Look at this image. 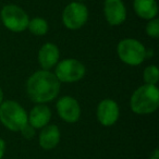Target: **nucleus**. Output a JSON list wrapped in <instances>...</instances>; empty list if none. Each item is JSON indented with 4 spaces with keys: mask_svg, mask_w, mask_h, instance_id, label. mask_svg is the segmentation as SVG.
<instances>
[{
    "mask_svg": "<svg viewBox=\"0 0 159 159\" xmlns=\"http://www.w3.org/2000/svg\"><path fill=\"white\" fill-rule=\"evenodd\" d=\"M144 81L146 84L149 85H156L159 80V71L156 66H148L144 70Z\"/></svg>",
    "mask_w": 159,
    "mask_h": 159,
    "instance_id": "nucleus-16",
    "label": "nucleus"
},
{
    "mask_svg": "<svg viewBox=\"0 0 159 159\" xmlns=\"http://www.w3.org/2000/svg\"><path fill=\"white\" fill-rule=\"evenodd\" d=\"M149 159H159V152L158 149H154V152H152V155H150Z\"/></svg>",
    "mask_w": 159,
    "mask_h": 159,
    "instance_id": "nucleus-20",
    "label": "nucleus"
},
{
    "mask_svg": "<svg viewBox=\"0 0 159 159\" xmlns=\"http://www.w3.org/2000/svg\"><path fill=\"white\" fill-rule=\"evenodd\" d=\"M77 1H81V0H77Z\"/></svg>",
    "mask_w": 159,
    "mask_h": 159,
    "instance_id": "nucleus-22",
    "label": "nucleus"
},
{
    "mask_svg": "<svg viewBox=\"0 0 159 159\" xmlns=\"http://www.w3.org/2000/svg\"><path fill=\"white\" fill-rule=\"evenodd\" d=\"M119 106L112 99H104L97 107V119L104 126H111L119 119Z\"/></svg>",
    "mask_w": 159,
    "mask_h": 159,
    "instance_id": "nucleus-10",
    "label": "nucleus"
},
{
    "mask_svg": "<svg viewBox=\"0 0 159 159\" xmlns=\"http://www.w3.org/2000/svg\"><path fill=\"white\" fill-rule=\"evenodd\" d=\"M6 150V143L2 139H0V159H2Z\"/></svg>",
    "mask_w": 159,
    "mask_h": 159,
    "instance_id": "nucleus-19",
    "label": "nucleus"
},
{
    "mask_svg": "<svg viewBox=\"0 0 159 159\" xmlns=\"http://www.w3.org/2000/svg\"><path fill=\"white\" fill-rule=\"evenodd\" d=\"M27 29L36 36H43L48 32V23L43 18H34L29 21Z\"/></svg>",
    "mask_w": 159,
    "mask_h": 159,
    "instance_id": "nucleus-15",
    "label": "nucleus"
},
{
    "mask_svg": "<svg viewBox=\"0 0 159 159\" xmlns=\"http://www.w3.org/2000/svg\"><path fill=\"white\" fill-rule=\"evenodd\" d=\"M146 33L152 38L159 37V21L158 19H152L146 25Z\"/></svg>",
    "mask_w": 159,
    "mask_h": 159,
    "instance_id": "nucleus-17",
    "label": "nucleus"
},
{
    "mask_svg": "<svg viewBox=\"0 0 159 159\" xmlns=\"http://www.w3.org/2000/svg\"><path fill=\"white\" fill-rule=\"evenodd\" d=\"M20 132L22 133V135L25 137V139H33L34 135H35V129H34L33 126H32L31 124L27 122V123L25 124V125L23 126L22 129H21Z\"/></svg>",
    "mask_w": 159,
    "mask_h": 159,
    "instance_id": "nucleus-18",
    "label": "nucleus"
},
{
    "mask_svg": "<svg viewBox=\"0 0 159 159\" xmlns=\"http://www.w3.org/2000/svg\"><path fill=\"white\" fill-rule=\"evenodd\" d=\"M104 13L107 22L117 26L125 21L126 9L122 0H105Z\"/></svg>",
    "mask_w": 159,
    "mask_h": 159,
    "instance_id": "nucleus-9",
    "label": "nucleus"
},
{
    "mask_svg": "<svg viewBox=\"0 0 159 159\" xmlns=\"http://www.w3.org/2000/svg\"><path fill=\"white\" fill-rule=\"evenodd\" d=\"M57 111L59 117L68 123H74L81 117V107L75 98L63 96L57 102Z\"/></svg>",
    "mask_w": 159,
    "mask_h": 159,
    "instance_id": "nucleus-8",
    "label": "nucleus"
},
{
    "mask_svg": "<svg viewBox=\"0 0 159 159\" xmlns=\"http://www.w3.org/2000/svg\"><path fill=\"white\" fill-rule=\"evenodd\" d=\"M59 49L52 43L43 45L38 52V61L43 70H50L59 62Z\"/></svg>",
    "mask_w": 159,
    "mask_h": 159,
    "instance_id": "nucleus-11",
    "label": "nucleus"
},
{
    "mask_svg": "<svg viewBox=\"0 0 159 159\" xmlns=\"http://www.w3.org/2000/svg\"><path fill=\"white\" fill-rule=\"evenodd\" d=\"M89 10L81 2H71L62 13V22L69 30H79L87 22Z\"/></svg>",
    "mask_w": 159,
    "mask_h": 159,
    "instance_id": "nucleus-7",
    "label": "nucleus"
},
{
    "mask_svg": "<svg viewBox=\"0 0 159 159\" xmlns=\"http://www.w3.org/2000/svg\"><path fill=\"white\" fill-rule=\"evenodd\" d=\"M0 18L9 31L20 33L27 29L30 18L27 13L16 5H7L1 9Z\"/></svg>",
    "mask_w": 159,
    "mask_h": 159,
    "instance_id": "nucleus-5",
    "label": "nucleus"
},
{
    "mask_svg": "<svg viewBox=\"0 0 159 159\" xmlns=\"http://www.w3.org/2000/svg\"><path fill=\"white\" fill-rule=\"evenodd\" d=\"M26 92L32 102L45 104L53 100L60 92V82L55 73L48 70L37 71L29 77Z\"/></svg>",
    "mask_w": 159,
    "mask_h": 159,
    "instance_id": "nucleus-1",
    "label": "nucleus"
},
{
    "mask_svg": "<svg viewBox=\"0 0 159 159\" xmlns=\"http://www.w3.org/2000/svg\"><path fill=\"white\" fill-rule=\"evenodd\" d=\"M118 56L129 66H139L146 59V48L141 42L133 38L122 39L118 44Z\"/></svg>",
    "mask_w": 159,
    "mask_h": 159,
    "instance_id": "nucleus-4",
    "label": "nucleus"
},
{
    "mask_svg": "<svg viewBox=\"0 0 159 159\" xmlns=\"http://www.w3.org/2000/svg\"><path fill=\"white\" fill-rule=\"evenodd\" d=\"M51 119V111L46 105L37 104L29 115V123L34 129H43L48 125Z\"/></svg>",
    "mask_w": 159,
    "mask_h": 159,
    "instance_id": "nucleus-12",
    "label": "nucleus"
},
{
    "mask_svg": "<svg viewBox=\"0 0 159 159\" xmlns=\"http://www.w3.org/2000/svg\"><path fill=\"white\" fill-rule=\"evenodd\" d=\"M135 13L142 19L152 20L155 19L158 13V6L156 0H134L133 1Z\"/></svg>",
    "mask_w": 159,
    "mask_h": 159,
    "instance_id": "nucleus-14",
    "label": "nucleus"
},
{
    "mask_svg": "<svg viewBox=\"0 0 159 159\" xmlns=\"http://www.w3.org/2000/svg\"><path fill=\"white\" fill-rule=\"evenodd\" d=\"M60 141V131L57 125H46L39 134V145L46 150H50L58 145Z\"/></svg>",
    "mask_w": 159,
    "mask_h": 159,
    "instance_id": "nucleus-13",
    "label": "nucleus"
},
{
    "mask_svg": "<svg viewBox=\"0 0 159 159\" xmlns=\"http://www.w3.org/2000/svg\"><path fill=\"white\" fill-rule=\"evenodd\" d=\"M85 66L76 59H66L56 64L55 75L59 82L74 83L82 80L85 75Z\"/></svg>",
    "mask_w": 159,
    "mask_h": 159,
    "instance_id": "nucleus-6",
    "label": "nucleus"
},
{
    "mask_svg": "<svg viewBox=\"0 0 159 159\" xmlns=\"http://www.w3.org/2000/svg\"><path fill=\"white\" fill-rule=\"evenodd\" d=\"M2 102H3V92H2V89L0 87V105H1Z\"/></svg>",
    "mask_w": 159,
    "mask_h": 159,
    "instance_id": "nucleus-21",
    "label": "nucleus"
},
{
    "mask_svg": "<svg viewBox=\"0 0 159 159\" xmlns=\"http://www.w3.org/2000/svg\"><path fill=\"white\" fill-rule=\"evenodd\" d=\"M130 106L133 112L137 115H149L155 112L159 106L158 87L149 84L139 86L131 96Z\"/></svg>",
    "mask_w": 159,
    "mask_h": 159,
    "instance_id": "nucleus-2",
    "label": "nucleus"
},
{
    "mask_svg": "<svg viewBox=\"0 0 159 159\" xmlns=\"http://www.w3.org/2000/svg\"><path fill=\"white\" fill-rule=\"evenodd\" d=\"M0 121L10 131L19 132L29 122V115L19 102L7 100L0 105Z\"/></svg>",
    "mask_w": 159,
    "mask_h": 159,
    "instance_id": "nucleus-3",
    "label": "nucleus"
}]
</instances>
